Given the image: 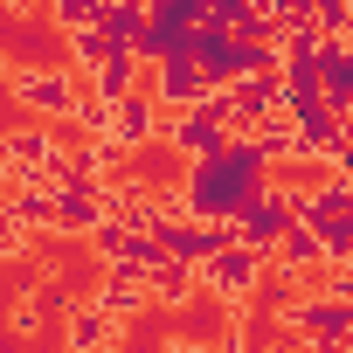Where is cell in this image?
<instances>
[{"label":"cell","instance_id":"1","mask_svg":"<svg viewBox=\"0 0 353 353\" xmlns=\"http://www.w3.org/2000/svg\"><path fill=\"white\" fill-rule=\"evenodd\" d=\"M256 181H263V159L250 152V145H222V152H201V159H188V173H181V201H188V215H201V222H229L250 194H256Z\"/></svg>","mask_w":353,"mask_h":353},{"label":"cell","instance_id":"3","mask_svg":"<svg viewBox=\"0 0 353 353\" xmlns=\"http://www.w3.org/2000/svg\"><path fill=\"white\" fill-rule=\"evenodd\" d=\"M270 277V250H250V243H222L208 263H201V291L222 298V305H250V291Z\"/></svg>","mask_w":353,"mask_h":353},{"label":"cell","instance_id":"12","mask_svg":"<svg viewBox=\"0 0 353 353\" xmlns=\"http://www.w3.org/2000/svg\"><path fill=\"white\" fill-rule=\"evenodd\" d=\"M35 312H42V298H35V291H28V298H14V319H8V325H14V332H21V339H28V332H35V325H42V319H35Z\"/></svg>","mask_w":353,"mask_h":353},{"label":"cell","instance_id":"14","mask_svg":"<svg viewBox=\"0 0 353 353\" xmlns=\"http://www.w3.org/2000/svg\"><path fill=\"white\" fill-rule=\"evenodd\" d=\"M339 132H346V139H353V104H339Z\"/></svg>","mask_w":353,"mask_h":353},{"label":"cell","instance_id":"2","mask_svg":"<svg viewBox=\"0 0 353 353\" xmlns=\"http://www.w3.org/2000/svg\"><path fill=\"white\" fill-rule=\"evenodd\" d=\"M291 222H298V194H291V188H277V181H256V194L229 215V236H236V243H250V250H270Z\"/></svg>","mask_w":353,"mask_h":353},{"label":"cell","instance_id":"13","mask_svg":"<svg viewBox=\"0 0 353 353\" xmlns=\"http://www.w3.org/2000/svg\"><path fill=\"white\" fill-rule=\"evenodd\" d=\"M181 353H243V346H236V339H188Z\"/></svg>","mask_w":353,"mask_h":353},{"label":"cell","instance_id":"11","mask_svg":"<svg viewBox=\"0 0 353 353\" xmlns=\"http://www.w3.org/2000/svg\"><path fill=\"white\" fill-rule=\"evenodd\" d=\"M28 236H35V229H21L14 215H0V256H21V250H28Z\"/></svg>","mask_w":353,"mask_h":353},{"label":"cell","instance_id":"8","mask_svg":"<svg viewBox=\"0 0 353 353\" xmlns=\"http://www.w3.org/2000/svg\"><path fill=\"white\" fill-rule=\"evenodd\" d=\"M118 332H125V325H118V319H111V312L90 298V305H77V312H70L63 346H70V353H97V346H104V339H118Z\"/></svg>","mask_w":353,"mask_h":353},{"label":"cell","instance_id":"10","mask_svg":"<svg viewBox=\"0 0 353 353\" xmlns=\"http://www.w3.org/2000/svg\"><path fill=\"white\" fill-rule=\"evenodd\" d=\"M139 21H145L139 8H125V0H104V14H97V35H104L111 49H132V42H139Z\"/></svg>","mask_w":353,"mask_h":353},{"label":"cell","instance_id":"9","mask_svg":"<svg viewBox=\"0 0 353 353\" xmlns=\"http://www.w3.org/2000/svg\"><path fill=\"white\" fill-rule=\"evenodd\" d=\"M97 305L125 325L132 312H145V284H139V277H104V284H97Z\"/></svg>","mask_w":353,"mask_h":353},{"label":"cell","instance_id":"15","mask_svg":"<svg viewBox=\"0 0 353 353\" xmlns=\"http://www.w3.org/2000/svg\"><path fill=\"white\" fill-rule=\"evenodd\" d=\"M97 353H118V339H104V346H97Z\"/></svg>","mask_w":353,"mask_h":353},{"label":"cell","instance_id":"5","mask_svg":"<svg viewBox=\"0 0 353 353\" xmlns=\"http://www.w3.org/2000/svg\"><path fill=\"white\" fill-rule=\"evenodd\" d=\"M83 90H90V83H83V77H70V70H21V77H14V104H21V111H35L42 125H49V118H70Z\"/></svg>","mask_w":353,"mask_h":353},{"label":"cell","instance_id":"7","mask_svg":"<svg viewBox=\"0 0 353 353\" xmlns=\"http://www.w3.org/2000/svg\"><path fill=\"white\" fill-rule=\"evenodd\" d=\"M194 291H201V270H194V263H181V256H159V263L145 270V305L181 312V305H194Z\"/></svg>","mask_w":353,"mask_h":353},{"label":"cell","instance_id":"4","mask_svg":"<svg viewBox=\"0 0 353 353\" xmlns=\"http://www.w3.org/2000/svg\"><path fill=\"white\" fill-rule=\"evenodd\" d=\"M0 166H8L14 181H70V159H63V145L49 139V125L8 132V139H0Z\"/></svg>","mask_w":353,"mask_h":353},{"label":"cell","instance_id":"6","mask_svg":"<svg viewBox=\"0 0 353 353\" xmlns=\"http://www.w3.org/2000/svg\"><path fill=\"white\" fill-rule=\"evenodd\" d=\"M201 97H208V77H201V63H194L188 49L152 63V104H166V111H188V104H201Z\"/></svg>","mask_w":353,"mask_h":353}]
</instances>
